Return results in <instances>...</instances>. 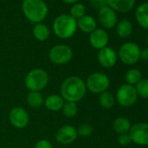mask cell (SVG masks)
I'll return each mask as SVG.
<instances>
[{
	"mask_svg": "<svg viewBox=\"0 0 148 148\" xmlns=\"http://www.w3.org/2000/svg\"><path fill=\"white\" fill-rule=\"evenodd\" d=\"M49 83V74L42 68H35L30 71L25 79V85L30 92H40Z\"/></svg>",
	"mask_w": 148,
	"mask_h": 148,
	"instance_id": "4",
	"label": "cell"
},
{
	"mask_svg": "<svg viewBox=\"0 0 148 148\" xmlns=\"http://www.w3.org/2000/svg\"><path fill=\"white\" fill-rule=\"evenodd\" d=\"M44 104L47 110L51 112H58L62 109L64 104V100L60 95L51 94L46 97V99H45Z\"/></svg>",
	"mask_w": 148,
	"mask_h": 148,
	"instance_id": "17",
	"label": "cell"
},
{
	"mask_svg": "<svg viewBox=\"0 0 148 148\" xmlns=\"http://www.w3.org/2000/svg\"><path fill=\"white\" fill-rule=\"evenodd\" d=\"M70 15L73 18H75L76 20H78L79 18H80L81 17L86 15V7H85V5L80 4V3L74 4L71 7Z\"/></svg>",
	"mask_w": 148,
	"mask_h": 148,
	"instance_id": "27",
	"label": "cell"
},
{
	"mask_svg": "<svg viewBox=\"0 0 148 148\" xmlns=\"http://www.w3.org/2000/svg\"><path fill=\"white\" fill-rule=\"evenodd\" d=\"M86 89L95 94H100L108 90L110 79L103 72H94L87 78L86 81Z\"/></svg>",
	"mask_w": 148,
	"mask_h": 148,
	"instance_id": "5",
	"label": "cell"
},
{
	"mask_svg": "<svg viewBox=\"0 0 148 148\" xmlns=\"http://www.w3.org/2000/svg\"><path fill=\"white\" fill-rule=\"evenodd\" d=\"M118 142L120 145L125 146L130 145V143L132 142L131 138L129 136V133H125V134H120L118 138Z\"/></svg>",
	"mask_w": 148,
	"mask_h": 148,
	"instance_id": "30",
	"label": "cell"
},
{
	"mask_svg": "<svg viewBox=\"0 0 148 148\" xmlns=\"http://www.w3.org/2000/svg\"><path fill=\"white\" fill-rule=\"evenodd\" d=\"M77 20L70 14H61L58 16L52 25L53 32L62 39L71 38L77 31Z\"/></svg>",
	"mask_w": 148,
	"mask_h": 148,
	"instance_id": "3",
	"label": "cell"
},
{
	"mask_svg": "<svg viewBox=\"0 0 148 148\" xmlns=\"http://www.w3.org/2000/svg\"><path fill=\"white\" fill-rule=\"evenodd\" d=\"M90 5L93 9L100 10L107 5L106 0H90Z\"/></svg>",
	"mask_w": 148,
	"mask_h": 148,
	"instance_id": "29",
	"label": "cell"
},
{
	"mask_svg": "<svg viewBox=\"0 0 148 148\" xmlns=\"http://www.w3.org/2000/svg\"><path fill=\"white\" fill-rule=\"evenodd\" d=\"M142 79V73L137 68H131L125 73V81L126 84L135 86Z\"/></svg>",
	"mask_w": 148,
	"mask_h": 148,
	"instance_id": "24",
	"label": "cell"
},
{
	"mask_svg": "<svg viewBox=\"0 0 148 148\" xmlns=\"http://www.w3.org/2000/svg\"><path fill=\"white\" fill-rule=\"evenodd\" d=\"M72 50L66 45H54L49 51V59L55 64L62 65L69 63L72 58Z\"/></svg>",
	"mask_w": 148,
	"mask_h": 148,
	"instance_id": "8",
	"label": "cell"
},
{
	"mask_svg": "<svg viewBox=\"0 0 148 148\" xmlns=\"http://www.w3.org/2000/svg\"><path fill=\"white\" fill-rule=\"evenodd\" d=\"M116 32L119 38H128L132 32V25L129 20L123 19L116 26Z\"/></svg>",
	"mask_w": 148,
	"mask_h": 148,
	"instance_id": "22",
	"label": "cell"
},
{
	"mask_svg": "<svg viewBox=\"0 0 148 148\" xmlns=\"http://www.w3.org/2000/svg\"><path fill=\"white\" fill-rule=\"evenodd\" d=\"M98 18L100 25L106 29H112L117 24V15L116 12L112 10L108 5L103 7L99 11Z\"/></svg>",
	"mask_w": 148,
	"mask_h": 148,
	"instance_id": "13",
	"label": "cell"
},
{
	"mask_svg": "<svg viewBox=\"0 0 148 148\" xmlns=\"http://www.w3.org/2000/svg\"><path fill=\"white\" fill-rule=\"evenodd\" d=\"M99 102L100 106L105 109H110L114 106L115 103V97L113 94L108 91H106L99 94Z\"/></svg>",
	"mask_w": 148,
	"mask_h": 148,
	"instance_id": "23",
	"label": "cell"
},
{
	"mask_svg": "<svg viewBox=\"0 0 148 148\" xmlns=\"http://www.w3.org/2000/svg\"><path fill=\"white\" fill-rule=\"evenodd\" d=\"M89 41L91 45L97 50H100L106 46L109 42V36L107 32L103 29H95L90 33Z\"/></svg>",
	"mask_w": 148,
	"mask_h": 148,
	"instance_id": "14",
	"label": "cell"
},
{
	"mask_svg": "<svg viewBox=\"0 0 148 148\" xmlns=\"http://www.w3.org/2000/svg\"><path fill=\"white\" fill-rule=\"evenodd\" d=\"M97 58L99 64L105 68L113 67L118 60V55L116 51L109 46H106L99 50Z\"/></svg>",
	"mask_w": 148,
	"mask_h": 148,
	"instance_id": "12",
	"label": "cell"
},
{
	"mask_svg": "<svg viewBox=\"0 0 148 148\" xmlns=\"http://www.w3.org/2000/svg\"><path fill=\"white\" fill-rule=\"evenodd\" d=\"M62 1L65 4H68V5H74L78 3L79 0H62Z\"/></svg>",
	"mask_w": 148,
	"mask_h": 148,
	"instance_id": "33",
	"label": "cell"
},
{
	"mask_svg": "<svg viewBox=\"0 0 148 148\" xmlns=\"http://www.w3.org/2000/svg\"><path fill=\"white\" fill-rule=\"evenodd\" d=\"M22 11L32 23H41L48 14V6L43 0H24Z\"/></svg>",
	"mask_w": 148,
	"mask_h": 148,
	"instance_id": "2",
	"label": "cell"
},
{
	"mask_svg": "<svg viewBox=\"0 0 148 148\" xmlns=\"http://www.w3.org/2000/svg\"><path fill=\"white\" fill-rule=\"evenodd\" d=\"M112 126H113L114 131L120 135V134L128 133L131 129L132 124L127 118L118 117L114 119L112 123Z\"/></svg>",
	"mask_w": 148,
	"mask_h": 148,
	"instance_id": "19",
	"label": "cell"
},
{
	"mask_svg": "<svg viewBox=\"0 0 148 148\" xmlns=\"http://www.w3.org/2000/svg\"><path fill=\"white\" fill-rule=\"evenodd\" d=\"M34 148H53V147H52L51 143L49 140H47V139H40L36 143Z\"/></svg>",
	"mask_w": 148,
	"mask_h": 148,
	"instance_id": "31",
	"label": "cell"
},
{
	"mask_svg": "<svg viewBox=\"0 0 148 148\" xmlns=\"http://www.w3.org/2000/svg\"><path fill=\"white\" fill-rule=\"evenodd\" d=\"M135 18L142 28L148 30V2L142 3L138 6L135 12Z\"/></svg>",
	"mask_w": 148,
	"mask_h": 148,
	"instance_id": "18",
	"label": "cell"
},
{
	"mask_svg": "<svg viewBox=\"0 0 148 148\" xmlns=\"http://www.w3.org/2000/svg\"><path fill=\"white\" fill-rule=\"evenodd\" d=\"M140 59L148 62V47L140 50Z\"/></svg>",
	"mask_w": 148,
	"mask_h": 148,
	"instance_id": "32",
	"label": "cell"
},
{
	"mask_svg": "<svg viewBox=\"0 0 148 148\" xmlns=\"http://www.w3.org/2000/svg\"><path fill=\"white\" fill-rule=\"evenodd\" d=\"M106 3L115 12H127L133 8L135 0H106Z\"/></svg>",
	"mask_w": 148,
	"mask_h": 148,
	"instance_id": "15",
	"label": "cell"
},
{
	"mask_svg": "<svg viewBox=\"0 0 148 148\" xmlns=\"http://www.w3.org/2000/svg\"><path fill=\"white\" fill-rule=\"evenodd\" d=\"M92 131H93V128H92V125L87 124V123L81 124L77 128L78 136H80V137H89L90 135H92Z\"/></svg>",
	"mask_w": 148,
	"mask_h": 148,
	"instance_id": "28",
	"label": "cell"
},
{
	"mask_svg": "<svg viewBox=\"0 0 148 148\" xmlns=\"http://www.w3.org/2000/svg\"><path fill=\"white\" fill-rule=\"evenodd\" d=\"M9 119L11 124L18 129L26 127L29 124V114L22 107H13L9 112Z\"/></svg>",
	"mask_w": 148,
	"mask_h": 148,
	"instance_id": "10",
	"label": "cell"
},
{
	"mask_svg": "<svg viewBox=\"0 0 148 148\" xmlns=\"http://www.w3.org/2000/svg\"><path fill=\"white\" fill-rule=\"evenodd\" d=\"M129 136L132 142L138 145H148V123L139 122L131 126Z\"/></svg>",
	"mask_w": 148,
	"mask_h": 148,
	"instance_id": "9",
	"label": "cell"
},
{
	"mask_svg": "<svg viewBox=\"0 0 148 148\" xmlns=\"http://www.w3.org/2000/svg\"><path fill=\"white\" fill-rule=\"evenodd\" d=\"M45 99L40 92H29L26 96V102L32 108H40L44 104Z\"/></svg>",
	"mask_w": 148,
	"mask_h": 148,
	"instance_id": "20",
	"label": "cell"
},
{
	"mask_svg": "<svg viewBox=\"0 0 148 148\" xmlns=\"http://www.w3.org/2000/svg\"><path fill=\"white\" fill-rule=\"evenodd\" d=\"M77 27L85 33H91L96 29L97 22L93 17L90 15H84L77 20Z\"/></svg>",
	"mask_w": 148,
	"mask_h": 148,
	"instance_id": "16",
	"label": "cell"
},
{
	"mask_svg": "<svg viewBox=\"0 0 148 148\" xmlns=\"http://www.w3.org/2000/svg\"><path fill=\"white\" fill-rule=\"evenodd\" d=\"M116 100L123 107H130L133 106L137 99L138 94L134 86L124 84L118 89L116 92Z\"/></svg>",
	"mask_w": 148,
	"mask_h": 148,
	"instance_id": "7",
	"label": "cell"
},
{
	"mask_svg": "<svg viewBox=\"0 0 148 148\" xmlns=\"http://www.w3.org/2000/svg\"><path fill=\"white\" fill-rule=\"evenodd\" d=\"M140 50L136 43L126 42L119 47L118 56L125 64L132 65L140 59Z\"/></svg>",
	"mask_w": 148,
	"mask_h": 148,
	"instance_id": "6",
	"label": "cell"
},
{
	"mask_svg": "<svg viewBox=\"0 0 148 148\" xmlns=\"http://www.w3.org/2000/svg\"><path fill=\"white\" fill-rule=\"evenodd\" d=\"M86 82L78 76H71L64 80L60 86V96L64 101L79 102L86 93Z\"/></svg>",
	"mask_w": 148,
	"mask_h": 148,
	"instance_id": "1",
	"label": "cell"
},
{
	"mask_svg": "<svg viewBox=\"0 0 148 148\" xmlns=\"http://www.w3.org/2000/svg\"><path fill=\"white\" fill-rule=\"evenodd\" d=\"M146 43H147V45H148V34H147V38H146Z\"/></svg>",
	"mask_w": 148,
	"mask_h": 148,
	"instance_id": "34",
	"label": "cell"
},
{
	"mask_svg": "<svg viewBox=\"0 0 148 148\" xmlns=\"http://www.w3.org/2000/svg\"><path fill=\"white\" fill-rule=\"evenodd\" d=\"M77 138H78L77 128L70 125L61 126L55 134L56 140L59 144L64 145L73 143L76 140Z\"/></svg>",
	"mask_w": 148,
	"mask_h": 148,
	"instance_id": "11",
	"label": "cell"
},
{
	"mask_svg": "<svg viewBox=\"0 0 148 148\" xmlns=\"http://www.w3.org/2000/svg\"><path fill=\"white\" fill-rule=\"evenodd\" d=\"M32 32L34 38L38 41H45L50 36L49 28L43 23L35 24Z\"/></svg>",
	"mask_w": 148,
	"mask_h": 148,
	"instance_id": "21",
	"label": "cell"
},
{
	"mask_svg": "<svg viewBox=\"0 0 148 148\" xmlns=\"http://www.w3.org/2000/svg\"><path fill=\"white\" fill-rule=\"evenodd\" d=\"M138 96L143 99H148V79H141L135 86Z\"/></svg>",
	"mask_w": 148,
	"mask_h": 148,
	"instance_id": "26",
	"label": "cell"
},
{
	"mask_svg": "<svg viewBox=\"0 0 148 148\" xmlns=\"http://www.w3.org/2000/svg\"><path fill=\"white\" fill-rule=\"evenodd\" d=\"M62 112L63 114L67 118H73L75 117L78 113V106L75 102H70V101H64V104L62 107Z\"/></svg>",
	"mask_w": 148,
	"mask_h": 148,
	"instance_id": "25",
	"label": "cell"
}]
</instances>
